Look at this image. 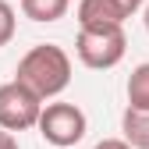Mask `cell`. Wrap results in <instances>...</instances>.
<instances>
[{
    "instance_id": "1",
    "label": "cell",
    "mask_w": 149,
    "mask_h": 149,
    "mask_svg": "<svg viewBox=\"0 0 149 149\" xmlns=\"http://www.w3.org/2000/svg\"><path fill=\"white\" fill-rule=\"evenodd\" d=\"M14 78L25 82L36 96L53 100V96H61L71 85V57L57 43H39V46H32L25 57L18 61Z\"/></svg>"
},
{
    "instance_id": "2",
    "label": "cell",
    "mask_w": 149,
    "mask_h": 149,
    "mask_svg": "<svg viewBox=\"0 0 149 149\" xmlns=\"http://www.w3.org/2000/svg\"><path fill=\"white\" fill-rule=\"evenodd\" d=\"M128 50L124 39V25H103V29H78V39H74V53L78 61L92 71H107L121 64Z\"/></svg>"
},
{
    "instance_id": "3",
    "label": "cell",
    "mask_w": 149,
    "mask_h": 149,
    "mask_svg": "<svg viewBox=\"0 0 149 149\" xmlns=\"http://www.w3.org/2000/svg\"><path fill=\"white\" fill-rule=\"evenodd\" d=\"M46 100L36 96L25 82H4L0 85V128L7 132H29V128H39V114H43Z\"/></svg>"
},
{
    "instance_id": "4",
    "label": "cell",
    "mask_w": 149,
    "mask_h": 149,
    "mask_svg": "<svg viewBox=\"0 0 149 149\" xmlns=\"http://www.w3.org/2000/svg\"><path fill=\"white\" fill-rule=\"evenodd\" d=\"M89 132V121L85 114L74 103H46L43 114H39V135L57 146V149H68V146H78Z\"/></svg>"
},
{
    "instance_id": "5",
    "label": "cell",
    "mask_w": 149,
    "mask_h": 149,
    "mask_svg": "<svg viewBox=\"0 0 149 149\" xmlns=\"http://www.w3.org/2000/svg\"><path fill=\"white\" fill-rule=\"evenodd\" d=\"M128 11L117 0H78V29H103V25H124Z\"/></svg>"
},
{
    "instance_id": "6",
    "label": "cell",
    "mask_w": 149,
    "mask_h": 149,
    "mask_svg": "<svg viewBox=\"0 0 149 149\" xmlns=\"http://www.w3.org/2000/svg\"><path fill=\"white\" fill-rule=\"evenodd\" d=\"M121 132L135 149H149V110L139 107H124L121 114Z\"/></svg>"
},
{
    "instance_id": "7",
    "label": "cell",
    "mask_w": 149,
    "mask_h": 149,
    "mask_svg": "<svg viewBox=\"0 0 149 149\" xmlns=\"http://www.w3.org/2000/svg\"><path fill=\"white\" fill-rule=\"evenodd\" d=\"M71 0H22V14L29 22H39V25H50V22H61L68 14Z\"/></svg>"
},
{
    "instance_id": "8",
    "label": "cell",
    "mask_w": 149,
    "mask_h": 149,
    "mask_svg": "<svg viewBox=\"0 0 149 149\" xmlns=\"http://www.w3.org/2000/svg\"><path fill=\"white\" fill-rule=\"evenodd\" d=\"M128 107L149 110V61L128 74Z\"/></svg>"
},
{
    "instance_id": "9",
    "label": "cell",
    "mask_w": 149,
    "mask_h": 149,
    "mask_svg": "<svg viewBox=\"0 0 149 149\" xmlns=\"http://www.w3.org/2000/svg\"><path fill=\"white\" fill-rule=\"evenodd\" d=\"M14 29H18V18H14V7L7 0H0V46H7L14 39Z\"/></svg>"
},
{
    "instance_id": "10",
    "label": "cell",
    "mask_w": 149,
    "mask_h": 149,
    "mask_svg": "<svg viewBox=\"0 0 149 149\" xmlns=\"http://www.w3.org/2000/svg\"><path fill=\"white\" fill-rule=\"evenodd\" d=\"M92 149H135V146L128 142V139H103V142H96Z\"/></svg>"
},
{
    "instance_id": "11",
    "label": "cell",
    "mask_w": 149,
    "mask_h": 149,
    "mask_svg": "<svg viewBox=\"0 0 149 149\" xmlns=\"http://www.w3.org/2000/svg\"><path fill=\"white\" fill-rule=\"evenodd\" d=\"M0 149H18V139H14V132L0 128Z\"/></svg>"
},
{
    "instance_id": "12",
    "label": "cell",
    "mask_w": 149,
    "mask_h": 149,
    "mask_svg": "<svg viewBox=\"0 0 149 149\" xmlns=\"http://www.w3.org/2000/svg\"><path fill=\"white\" fill-rule=\"evenodd\" d=\"M117 4H121V7L128 11V18H132V14H135L139 7H146V0H117Z\"/></svg>"
},
{
    "instance_id": "13",
    "label": "cell",
    "mask_w": 149,
    "mask_h": 149,
    "mask_svg": "<svg viewBox=\"0 0 149 149\" xmlns=\"http://www.w3.org/2000/svg\"><path fill=\"white\" fill-rule=\"evenodd\" d=\"M142 22H146V32H149V4L142 7Z\"/></svg>"
}]
</instances>
